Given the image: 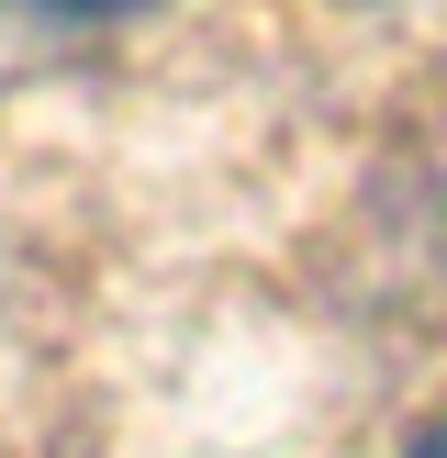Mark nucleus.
I'll return each instance as SVG.
<instances>
[{"label": "nucleus", "mask_w": 447, "mask_h": 458, "mask_svg": "<svg viewBox=\"0 0 447 458\" xmlns=\"http://www.w3.org/2000/svg\"><path fill=\"white\" fill-rule=\"evenodd\" d=\"M56 12H134V0H56Z\"/></svg>", "instance_id": "nucleus-1"}, {"label": "nucleus", "mask_w": 447, "mask_h": 458, "mask_svg": "<svg viewBox=\"0 0 447 458\" xmlns=\"http://www.w3.org/2000/svg\"><path fill=\"white\" fill-rule=\"evenodd\" d=\"M414 458H447V425H436V437H425V447H414Z\"/></svg>", "instance_id": "nucleus-2"}]
</instances>
